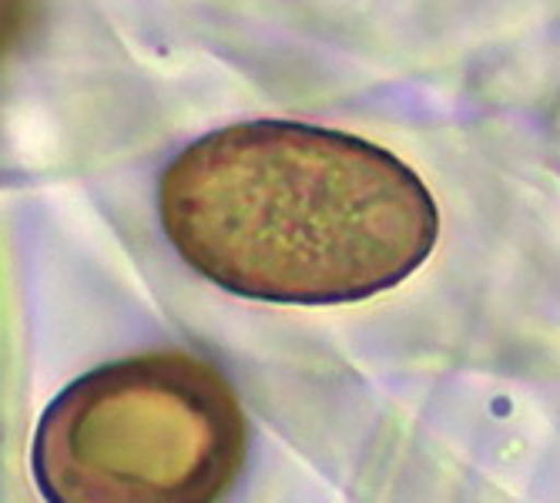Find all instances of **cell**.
I'll return each instance as SVG.
<instances>
[{
    "instance_id": "3",
    "label": "cell",
    "mask_w": 560,
    "mask_h": 503,
    "mask_svg": "<svg viewBox=\"0 0 560 503\" xmlns=\"http://www.w3.org/2000/svg\"><path fill=\"white\" fill-rule=\"evenodd\" d=\"M31 14V0H0V58L21 40Z\"/></svg>"
},
{
    "instance_id": "2",
    "label": "cell",
    "mask_w": 560,
    "mask_h": 503,
    "mask_svg": "<svg viewBox=\"0 0 560 503\" xmlns=\"http://www.w3.org/2000/svg\"><path fill=\"white\" fill-rule=\"evenodd\" d=\"M245 457L248 420L225 373L159 349L97 366L50 399L31 473L47 503H219Z\"/></svg>"
},
{
    "instance_id": "1",
    "label": "cell",
    "mask_w": 560,
    "mask_h": 503,
    "mask_svg": "<svg viewBox=\"0 0 560 503\" xmlns=\"http://www.w3.org/2000/svg\"><path fill=\"white\" fill-rule=\"evenodd\" d=\"M159 215L198 276L282 306L389 292L440 238L436 198L393 151L276 118L191 141L162 175Z\"/></svg>"
}]
</instances>
